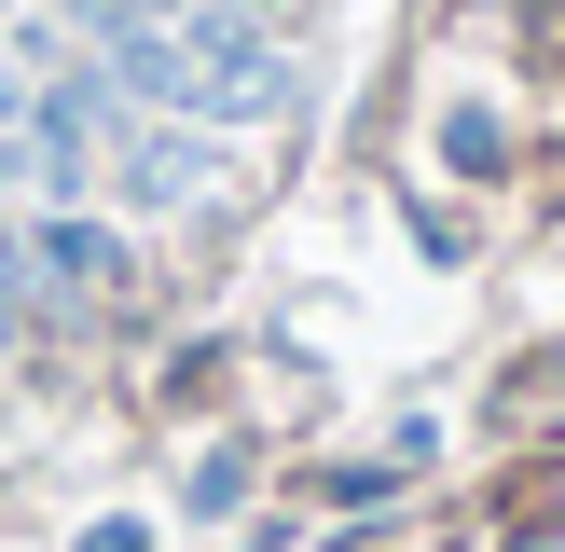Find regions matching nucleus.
<instances>
[{
    "mask_svg": "<svg viewBox=\"0 0 565 552\" xmlns=\"http://www.w3.org/2000/svg\"><path fill=\"white\" fill-rule=\"evenodd\" d=\"M221 180H235V138L180 125V110H125L97 138V208L110 221H193V208H221Z\"/></svg>",
    "mask_w": 565,
    "mask_h": 552,
    "instance_id": "f257e3e1",
    "label": "nucleus"
},
{
    "mask_svg": "<svg viewBox=\"0 0 565 552\" xmlns=\"http://www.w3.org/2000/svg\"><path fill=\"white\" fill-rule=\"evenodd\" d=\"M14 248H28V290H42V304L125 276V221H110V208H14Z\"/></svg>",
    "mask_w": 565,
    "mask_h": 552,
    "instance_id": "f03ea898",
    "label": "nucleus"
},
{
    "mask_svg": "<svg viewBox=\"0 0 565 552\" xmlns=\"http://www.w3.org/2000/svg\"><path fill=\"white\" fill-rule=\"evenodd\" d=\"M497 152H511V125H497L483 97H456V110H441V166H469V180H483Z\"/></svg>",
    "mask_w": 565,
    "mask_h": 552,
    "instance_id": "7ed1b4c3",
    "label": "nucleus"
},
{
    "mask_svg": "<svg viewBox=\"0 0 565 552\" xmlns=\"http://www.w3.org/2000/svg\"><path fill=\"white\" fill-rule=\"evenodd\" d=\"M83 552H152V524L125 511V524H97V539H83Z\"/></svg>",
    "mask_w": 565,
    "mask_h": 552,
    "instance_id": "20e7f679",
    "label": "nucleus"
}]
</instances>
